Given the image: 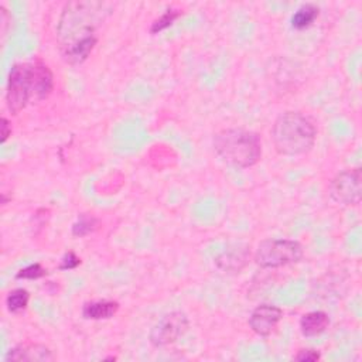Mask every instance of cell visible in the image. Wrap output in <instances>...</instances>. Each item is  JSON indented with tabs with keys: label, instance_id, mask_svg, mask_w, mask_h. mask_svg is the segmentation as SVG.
Listing matches in <instances>:
<instances>
[{
	"label": "cell",
	"instance_id": "obj_3",
	"mask_svg": "<svg viewBox=\"0 0 362 362\" xmlns=\"http://www.w3.org/2000/svg\"><path fill=\"white\" fill-rule=\"evenodd\" d=\"M276 151L281 156H301L308 153L317 139L314 122L301 112L281 113L270 130Z\"/></svg>",
	"mask_w": 362,
	"mask_h": 362
},
{
	"label": "cell",
	"instance_id": "obj_7",
	"mask_svg": "<svg viewBox=\"0 0 362 362\" xmlns=\"http://www.w3.org/2000/svg\"><path fill=\"white\" fill-rule=\"evenodd\" d=\"M189 328V320L182 311H171L163 315L150 329L148 341L153 346L163 348L177 342Z\"/></svg>",
	"mask_w": 362,
	"mask_h": 362
},
{
	"label": "cell",
	"instance_id": "obj_15",
	"mask_svg": "<svg viewBox=\"0 0 362 362\" xmlns=\"http://www.w3.org/2000/svg\"><path fill=\"white\" fill-rule=\"evenodd\" d=\"M99 221L88 214H81L76 219V222L72 225V235L78 238H83L98 229Z\"/></svg>",
	"mask_w": 362,
	"mask_h": 362
},
{
	"label": "cell",
	"instance_id": "obj_20",
	"mask_svg": "<svg viewBox=\"0 0 362 362\" xmlns=\"http://www.w3.org/2000/svg\"><path fill=\"white\" fill-rule=\"evenodd\" d=\"M10 23H11V17L8 14V10L3 6H0V25H1V34L3 35H6V33L8 31Z\"/></svg>",
	"mask_w": 362,
	"mask_h": 362
},
{
	"label": "cell",
	"instance_id": "obj_6",
	"mask_svg": "<svg viewBox=\"0 0 362 362\" xmlns=\"http://www.w3.org/2000/svg\"><path fill=\"white\" fill-rule=\"evenodd\" d=\"M329 198L342 206H352L361 202L362 197V171L349 168L338 173L328 185Z\"/></svg>",
	"mask_w": 362,
	"mask_h": 362
},
{
	"label": "cell",
	"instance_id": "obj_10",
	"mask_svg": "<svg viewBox=\"0 0 362 362\" xmlns=\"http://www.w3.org/2000/svg\"><path fill=\"white\" fill-rule=\"evenodd\" d=\"M54 359L55 355L48 346L34 342L20 344L11 348L6 355V361L8 362H48Z\"/></svg>",
	"mask_w": 362,
	"mask_h": 362
},
{
	"label": "cell",
	"instance_id": "obj_4",
	"mask_svg": "<svg viewBox=\"0 0 362 362\" xmlns=\"http://www.w3.org/2000/svg\"><path fill=\"white\" fill-rule=\"evenodd\" d=\"M212 147L223 164L236 170L253 167L262 157L260 136L247 129L232 127L218 132Z\"/></svg>",
	"mask_w": 362,
	"mask_h": 362
},
{
	"label": "cell",
	"instance_id": "obj_17",
	"mask_svg": "<svg viewBox=\"0 0 362 362\" xmlns=\"http://www.w3.org/2000/svg\"><path fill=\"white\" fill-rule=\"evenodd\" d=\"M47 274V269H44L40 263H33L25 266L24 269H21L16 277L17 279H28V280H35V279H41Z\"/></svg>",
	"mask_w": 362,
	"mask_h": 362
},
{
	"label": "cell",
	"instance_id": "obj_8",
	"mask_svg": "<svg viewBox=\"0 0 362 362\" xmlns=\"http://www.w3.org/2000/svg\"><path fill=\"white\" fill-rule=\"evenodd\" d=\"M281 318L283 310L280 307L273 304H260L250 313L247 322L255 334L260 337H269Z\"/></svg>",
	"mask_w": 362,
	"mask_h": 362
},
{
	"label": "cell",
	"instance_id": "obj_14",
	"mask_svg": "<svg viewBox=\"0 0 362 362\" xmlns=\"http://www.w3.org/2000/svg\"><path fill=\"white\" fill-rule=\"evenodd\" d=\"M30 300V293L24 288H16L10 291L6 297V307L10 313H20L27 308Z\"/></svg>",
	"mask_w": 362,
	"mask_h": 362
},
{
	"label": "cell",
	"instance_id": "obj_2",
	"mask_svg": "<svg viewBox=\"0 0 362 362\" xmlns=\"http://www.w3.org/2000/svg\"><path fill=\"white\" fill-rule=\"evenodd\" d=\"M54 89L51 69L40 62H20L11 66L7 79L6 105L11 115H17L31 102H40Z\"/></svg>",
	"mask_w": 362,
	"mask_h": 362
},
{
	"label": "cell",
	"instance_id": "obj_5",
	"mask_svg": "<svg viewBox=\"0 0 362 362\" xmlns=\"http://www.w3.org/2000/svg\"><path fill=\"white\" fill-rule=\"evenodd\" d=\"M304 249L293 239H264L259 243L255 262L262 269H277L297 263L303 259Z\"/></svg>",
	"mask_w": 362,
	"mask_h": 362
},
{
	"label": "cell",
	"instance_id": "obj_1",
	"mask_svg": "<svg viewBox=\"0 0 362 362\" xmlns=\"http://www.w3.org/2000/svg\"><path fill=\"white\" fill-rule=\"evenodd\" d=\"M109 14V4L102 1H69L65 4L57 38L65 62L82 64L98 42V28Z\"/></svg>",
	"mask_w": 362,
	"mask_h": 362
},
{
	"label": "cell",
	"instance_id": "obj_12",
	"mask_svg": "<svg viewBox=\"0 0 362 362\" xmlns=\"http://www.w3.org/2000/svg\"><path fill=\"white\" fill-rule=\"evenodd\" d=\"M329 325V317L325 311H310L300 320V331L304 337H317Z\"/></svg>",
	"mask_w": 362,
	"mask_h": 362
},
{
	"label": "cell",
	"instance_id": "obj_19",
	"mask_svg": "<svg viewBox=\"0 0 362 362\" xmlns=\"http://www.w3.org/2000/svg\"><path fill=\"white\" fill-rule=\"evenodd\" d=\"M296 361H300V362H317L321 359V354L320 351L317 349H311V348H307V349H300L296 356H294Z\"/></svg>",
	"mask_w": 362,
	"mask_h": 362
},
{
	"label": "cell",
	"instance_id": "obj_9",
	"mask_svg": "<svg viewBox=\"0 0 362 362\" xmlns=\"http://www.w3.org/2000/svg\"><path fill=\"white\" fill-rule=\"evenodd\" d=\"M250 260V247L245 243H233L225 247L216 257L215 266L225 273H239Z\"/></svg>",
	"mask_w": 362,
	"mask_h": 362
},
{
	"label": "cell",
	"instance_id": "obj_16",
	"mask_svg": "<svg viewBox=\"0 0 362 362\" xmlns=\"http://www.w3.org/2000/svg\"><path fill=\"white\" fill-rule=\"evenodd\" d=\"M180 16H181L180 10H175V8L165 10L157 20L153 21V24L150 27V33L151 34H158L160 31L168 28Z\"/></svg>",
	"mask_w": 362,
	"mask_h": 362
},
{
	"label": "cell",
	"instance_id": "obj_18",
	"mask_svg": "<svg viewBox=\"0 0 362 362\" xmlns=\"http://www.w3.org/2000/svg\"><path fill=\"white\" fill-rule=\"evenodd\" d=\"M81 264V259L74 252H66L58 266L59 270H72Z\"/></svg>",
	"mask_w": 362,
	"mask_h": 362
},
{
	"label": "cell",
	"instance_id": "obj_21",
	"mask_svg": "<svg viewBox=\"0 0 362 362\" xmlns=\"http://www.w3.org/2000/svg\"><path fill=\"white\" fill-rule=\"evenodd\" d=\"M11 136V124L10 122L3 116L1 117V143H6V140Z\"/></svg>",
	"mask_w": 362,
	"mask_h": 362
},
{
	"label": "cell",
	"instance_id": "obj_11",
	"mask_svg": "<svg viewBox=\"0 0 362 362\" xmlns=\"http://www.w3.org/2000/svg\"><path fill=\"white\" fill-rule=\"evenodd\" d=\"M119 303L113 300L88 301L82 307V317L86 320H109L119 311Z\"/></svg>",
	"mask_w": 362,
	"mask_h": 362
},
{
	"label": "cell",
	"instance_id": "obj_13",
	"mask_svg": "<svg viewBox=\"0 0 362 362\" xmlns=\"http://www.w3.org/2000/svg\"><path fill=\"white\" fill-rule=\"evenodd\" d=\"M318 14H320V8L315 4H311V3L303 4L291 16V27L296 30H304L317 20Z\"/></svg>",
	"mask_w": 362,
	"mask_h": 362
}]
</instances>
